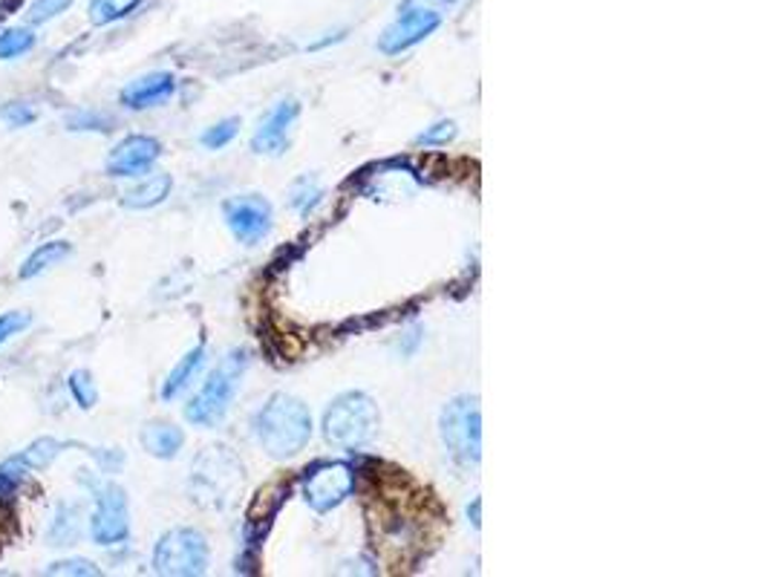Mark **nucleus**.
I'll list each match as a JSON object with an SVG mask.
<instances>
[{
	"label": "nucleus",
	"mask_w": 770,
	"mask_h": 577,
	"mask_svg": "<svg viewBox=\"0 0 770 577\" xmlns=\"http://www.w3.org/2000/svg\"><path fill=\"white\" fill-rule=\"evenodd\" d=\"M439 433L459 466H479L482 459V410L479 396L462 393L447 401L439 413Z\"/></svg>",
	"instance_id": "obj_4"
},
{
	"label": "nucleus",
	"mask_w": 770,
	"mask_h": 577,
	"mask_svg": "<svg viewBox=\"0 0 770 577\" xmlns=\"http://www.w3.org/2000/svg\"><path fill=\"white\" fill-rule=\"evenodd\" d=\"M70 7L72 0H33V3L26 7V24H49V21H56L58 15H65Z\"/></svg>",
	"instance_id": "obj_28"
},
{
	"label": "nucleus",
	"mask_w": 770,
	"mask_h": 577,
	"mask_svg": "<svg viewBox=\"0 0 770 577\" xmlns=\"http://www.w3.org/2000/svg\"><path fill=\"white\" fill-rule=\"evenodd\" d=\"M401 7H419V9H433L445 15L447 9L456 7V0H401Z\"/></svg>",
	"instance_id": "obj_33"
},
{
	"label": "nucleus",
	"mask_w": 770,
	"mask_h": 577,
	"mask_svg": "<svg viewBox=\"0 0 770 577\" xmlns=\"http://www.w3.org/2000/svg\"><path fill=\"white\" fill-rule=\"evenodd\" d=\"M240 133V119L237 116H231V119L217 121V125H211V128L199 137V144L202 148H208V151H220V148H225V144H231L234 139H237Z\"/></svg>",
	"instance_id": "obj_27"
},
{
	"label": "nucleus",
	"mask_w": 770,
	"mask_h": 577,
	"mask_svg": "<svg viewBox=\"0 0 770 577\" xmlns=\"http://www.w3.org/2000/svg\"><path fill=\"white\" fill-rule=\"evenodd\" d=\"M176 79L171 72H148L130 81L128 87L121 90V105L128 110H151V107L165 105L167 98H174Z\"/></svg>",
	"instance_id": "obj_13"
},
{
	"label": "nucleus",
	"mask_w": 770,
	"mask_h": 577,
	"mask_svg": "<svg viewBox=\"0 0 770 577\" xmlns=\"http://www.w3.org/2000/svg\"><path fill=\"white\" fill-rule=\"evenodd\" d=\"M67 130L72 133H110L113 130V119L107 113L98 110H75L70 113L65 119Z\"/></svg>",
	"instance_id": "obj_25"
},
{
	"label": "nucleus",
	"mask_w": 770,
	"mask_h": 577,
	"mask_svg": "<svg viewBox=\"0 0 770 577\" xmlns=\"http://www.w3.org/2000/svg\"><path fill=\"white\" fill-rule=\"evenodd\" d=\"M72 255V246L70 240H49V243H40L38 249L33 251V255L26 257L24 266H21V281H33V278H38V274H44L47 269H52V266H58L61 260H67V257Z\"/></svg>",
	"instance_id": "obj_17"
},
{
	"label": "nucleus",
	"mask_w": 770,
	"mask_h": 577,
	"mask_svg": "<svg viewBox=\"0 0 770 577\" xmlns=\"http://www.w3.org/2000/svg\"><path fill=\"white\" fill-rule=\"evenodd\" d=\"M65 441H58L56 436H40V439H35L33 445H26L24 454H18V457L24 459L26 466L33 468V471H44V468H49L52 462H56L61 454H65Z\"/></svg>",
	"instance_id": "obj_22"
},
{
	"label": "nucleus",
	"mask_w": 770,
	"mask_h": 577,
	"mask_svg": "<svg viewBox=\"0 0 770 577\" xmlns=\"http://www.w3.org/2000/svg\"><path fill=\"white\" fill-rule=\"evenodd\" d=\"M30 327H33V315L24 313V309H12V313H3V315H0V346L9 344L12 338L21 335V332H26Z\"/></svg>",
	"instance_id": "obj_30"
},
{
	"label": "nucleus",
	"mask_w": 770,
	"mask_h": 577,
	"mask_svg": "<svg viewBox=\"0 0 770 577\" xmlns=\"http://www.w3.org/2000/svg\"><path fill=\"white\" fill-rule=\"evenodd\" d=\"M240 482H243V466L229 448H208L194 466V494L199 503L211 508H223Z\"/></svg>",
	"instance_id": "obj_8"
},
{
	"label": "nucleus",
	"mask_w": 770,
	"mask_h": 577,
	"mask_svg": "<svg viewBox=\"0 0 770 577\" xmlns=\"http://www.w3.org/2000/svg\"><path fill=\"white\" fill-rule=\"evenodd\" d=\"M162 156V142L160 139L148 137V133H130L121 139L107 156V174L110 177L128 179V177H142L156 165V160Z\"/></svg>",
	"instance_id": "obj_12"
},
{
	"label": "nucleus",
	"mask_w": 770,
	"mask_h": 577,
	"mask_svg": "<svg viewBox=\"0 0 770 577\" xmlns=\"http://www.w3.org/2000/svg\"><path fill=\"white\" fill-rule=\"evenodd\" d=\"M355 491V468L338 459H320L301 476V497L315 514H329Z\"/></svg>",
	"instance_id": "obj_7"
},
{
	"label": "nucleus",
	"mask_w": 770,
	"mask_h": 577,
	"mask_svg": "<svg viewBox=\"0 0 770 577\" xmlns=\"http://www.w3.org/2000/svg\"><path fill=\"white\" fill-rule=\"evenodd\" d=\"M445 15L433 9L419 7H398V17L378 35V52L384 56H401L407 49L419 47L421 40H428L442 26Z\"/></svg>",
	"instance_id": "obj_9"
},
{
	"label": "nucleus",
	"mask_w": 770,
	"mask_h": 577,
	"mask_svg": "<svg viewBox=\"0 0 770 577\" xmlns=\"http://www.w3.org/2000/svg\"><path fill=\"white\" fill-rule=\"evenodd\" d=\"M378 425H382V413H378L373 396L364 390H347L329 401L320 431H324L326 445L352 454V450L366 448L375 439Z\"/></svg>",
	"instance_id": "obj_2"
},
{
	"label": "nucleus",
	"mask_w": 770,
	"mask_h": 577,
	"mask_svg": "<svg viewBox=\"0 0 770 577\" xmlns=\"http://www.w3.org/2000/svg\"><path fill=\"white\" fill-rule=\"evenodd\" d=\"M255 439L271 459L298 457L312 439V413L298 396L271 393L260 410L252 419Z\"/></svg>",
	"instance_id": "obj_1"
},
{
	"label": "nucleus",
	"mask_w": 770,
	"mask_h": 577,
	"mask_svg": "<svg viewBox=\"0 0 770 577\" xmlns=\"http://www.w3.org/2000/svg\"><path fill=\"white\" fill-rule=\"evenodd\" d=\"M248 369V350H231L206 378L188 404H185V419L197 427H214L225 419L231 410V401L237 399L240 385Z\"/></svg>",
	"instance_id": "obj_3"
},
{
	"label": "nucleus",
	"mask_w": 770,
	"mask_h": 577,
	"mask_svg": "<svg viewBox=\"0 0 770 577\" xmlns=\"http://www.w3.org/2000/svg\"><path fill=\"white\" fill-rule=\"evenodd\" d=\"M139 441H142V448L153 459L171 462L185 448V431L179 425H174V422H148L142 427V433H139Z\"/></svg>",
	"instance_id": "obj_14"
},
{
	"label": "nucleus",
	"mask_w": 770,
	"mask_h": 577,
	"mask_svg": "<svg viewBox=\"0 0 770 577\" xmlns=\"http://www.w3.org/2000/svg\"><path fill=\"white\" fill-rule=\"evenodd\" d=\"M479 508H482V499H474V505H470V508H468V517H474V520H470V522H474V529H482V520H479Z\"/></svg>",
	"instance_id": "obj_35"
},
{
	"label": "nucleus",
	"mask_w": 770,
	"mask_h": 577,
	"mask_svg": "<svg viewBox=\"0 0 770 577\" xmlns=\"http://www.w3.org/2000/svg\"><path fill=\"white\" fill-rule=\"evenodd\" d=\"M81 482L93 491L96 511L90 517V538L98 545H119L130 538V505L128 494L113 480H90L81 476Z\"/></svg>",
	"instance_id": "obj_6"
},
{
	"label": "nucleus",
	"mask_w": 770,
	"mask_h": 577,
	"mask_svg": "<svg viewBox=\"0 0 770 577\" xmlns=\"http://www.w3.org/2000/svg\"><path fill=\"white\" fill-rule=\"evenodd\" d=\"M35 119H38V110L30 102H7L0 107V128L3 130L30 128Z\"/></svg>",
	"instance_id": "obj_26"
},
{
	"label": "nucleus",
	"mask_w": 770,
	"mask_h": 577,
	"mask_svg": "<svg viewBox=\"0 0 770 577\" xmlns=\"http://www.w3.org/2000/svg\"><path fill=\"white\" fill-rule=\"evenodd\" d=\"M320 202H324V188H320L318 179L310 177V174H303V177L292 185V191H289V205L301 216H310L312 211L318 209Z\"/></svg>",
	"instance_id": "obj_20"
},
{
	"label": "nucleus",
	"mask_w": 770,
	"mask_h": 577,
	"mask_svg": "<svg viewBox=\"0 0 770 577\" xmlns=\"http://www.w3.org/2000/svg\"><path fill=\"white\" fill-rule=\"evenodd\" d=\"M144 0H90L88 17L93 26H110L116 21H125L142 7Z\"/></svg>",
	"instance_id": "obj_18"
},
{
	"label": "nucleus",
	"mask_w": 770,
	"mask_h": 577,
	"mask_svg": "<svg viewBox=\"0 0 770 577\" xmlns=\"http://www.w3.org/2000/svg\"><path fill=\"white\" fill-rule=\"evenodd\" d=\"M38 38L30 26H9L0 33V61H15V58L33 52Z\"/></svg>",
	"instance_id": "obj_23"
},
{
	"label": "nucleus",
	"mask_w": 770,
	"mask_h": 577,
	"mask_svg": "<svg viewBox=\"0 0 770 577\" xmlns=\"http://www.w3.org/2000/svg\"><path fill=\"white\" fill-rule=\"evenodd\" d=\"M206 361H208V346L206 341H199L194 350H188L183 358L176 361V367L171 369L165 381H162V390H160L162 401L179 399V396L194 385V378L199 376V369L206 367Z\"/></svg>",
	"instance_id": "obj_15"
},
{
	"label": "nucleus",
	"mask_w": 770,
	"mask_h": 577,
	"mask_svg": "<svg viewBox=\"0 0 770 577\" xmlns=\"http://www.w3.org/2000/svg\"><path fill=\"white\" fill-rule=\"evenodd\" d=\"M30 471L33 468L21 457H9L7 462H0V503H12L18 497V491L30 480Z\"/></svg>",
	"instance_id": "obj_21"
},
{
	"label": "nucleus",
	"mask_w": 770,
	"mask_h": 577,
	"mask_svg": "<svg viewBox=\"0 0 770 577\" xmlns=\"http://www.w3.org/2000/svg\"><path fill=\"white\" fill-rule=\"evenodd\" d=\"M171 188H174L171 174H151V177L139 179L133 188L121 193V205L130 211L156 209V205H162L171 197Z\"/></svg>",
	"instance_id": "obj_16"
},
{
	"label": "nucleus",
	"mask_w": 770,
	"mask_h": 577,
	"mask_svg": "<svg viewBox=\"0 0 770 577\" xmlns=\"http://www.w3.org/2000/svg\"><path fill=\"white\" fill-rule=\"evenodd\" d=\"M81 538V511L79 505H61L56 520L49 526V545H72Z\"/></svg>",
	"instance_id": "obj_19"
},
{
	"label": "nucleus",
	"mask_w": 770,
	"mask_h": 577,
	"mask_svg": "<svg viewBox=\"0 0 770 577\" xmlns=\"http://www.w3.org/2000/svg\"><path fill=\"white\" fill-rule=\"evenodd\" d=\"M301 102L298 98H283L278 105L266 113V119L257 125L255 137H252V151L257 156H283L292 144L294 125L301 119Z\"/></svg>",
	"instance_id": "obj_11"
},
{
	"label": "nucleus",
	"mask_w": 770,
	"mask_h": 577,
	"mask_svg": "<svg viewBox=\"0 0 770 577\" xmlns=\"http://www.w3.org/2000/svg\"><path fill=\"white\" fill-rule=\"evenodd\" d=\"M223 216L229 232L243 246H257L269 237L275 211H271V202L260 193H240V197H229L223 202Z\"/></svg>",
	"instance_id": "obj_10"
},
{
	"label": "nucleus",
	"mask_w": 770,
	"mask_h": 577,
	"mask_svg": "<svg viewBox=\"0 0 770 577\" xmlns=\"http://www.w3.org/2000/svg\"><path fill=\"white\" fill-rule=\"evenodd\" d=\"M88 454H90V457H96V459H98V466H102V471H107V473L119 471V468L125 466V454H121V450L90 448Z\"/></svg>",
	"instance_id": "obj_32"
},
{
	"label": "nucleus",
	"mask_w": 770,
	"mask_h": 577,
	"mask_svg": "<svg viewBox=\"0 0 770 577\" xmlns=\"http://www.w3.org/2000/svg\"><path fill=\"white\" fill-rule=\"evenodd\" d=\"M338 40H343V33H329L324 40H315V44H310V49H324V47H329V44H338Z\"/></svg>",
	"instance_id": "obj_34"
},
{
	"label": "nucleus",
	"mask_w": 770,
	"mask_h": 577,
	"mask_svg": "<svg viewBox=\"0 0 770 577\" xmlns=\"http://www.w3.org/2000/svg\"><path fill=\"white\" fill-rule=\"evenodd\" d=\"M456 121H436V125H430L424 133H419L416 137V144H421V148H442V144L453 142L456 139Z\"/></svg>",
	"instance_id": "obj_31"
},
{
	"label": "nucleus",
	"mask_w": 770,
	"mask_h": 577,
	"mask_svg": "<svg viewBox=\"0 0 770 577\" xmlns=\"http://www.w3.org/2000/svg\"><path fill=\"white\" fill-rule=\"evenodd\" d=\"M67 390L81 410H93L98 404V387L90 369H72L67 376Z\"/></svg>",
	"instance_id": "obj_24"
},
{
	"label": "nucleus",
	"mask_w": 770,
	"mask_h": 577,
	"mask_svg": "<svg viewBox=\"0 0 770 577\" xmlns=\"http://www.w3.org/2000/svg\"><path fill=\"white\" fill-rule=\"evenodd\" d=\"M44 575H52V577H98V575H102V569H98V566L93 561H84V557H70V561L49 563L47 569H44Z\"/></svg>",
	"instance_id": "obj_29"
},
{
	"label": "nucleus",
	"mask_w": 770,
	"mask_h": 577,
	"mask_svg": "<svg viewBox=\"0 0 770 577\" xmlns=\"http://www.w3.org/2000/svg\"><path fill=\"white\" fill-rule=\"evenodd\" d=\"M208 563H211V549L199 529L179 526V529L165 531L153 545L151 566L156 575L199 577L208 572Z\"/></svg>",
	"instance_id": "obj_5"
}]
</instances>
